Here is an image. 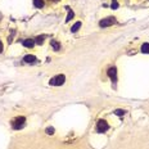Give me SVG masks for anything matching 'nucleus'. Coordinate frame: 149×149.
Here are the masks:
<instances>
[{
	"label": "nucleus",
	"instance_id": "9b49d317",
	"mask_svg": "<svg viewBox=\"0 0 149 149\" xmlns=\"http://www.w3.org/2000/svg\"><path fill=\"white\" fill-rule=\"evenodd\" d=\"M50 44H52V48L54 49V50H59V49H61V45H59V42H58V41H54V40H53Z\"/></svg>",
	"mask_w": 149,
	"mask_h": 149
},
{
	"label": "nucleus",
	"instance_id": "39448f33",
	"mask_svg": "<svg viewBox=\"0 0 149 149\" xmlns=\"http://www.w3.org/2000/svg\"><path fill=\"white\" fill-rule=\"evenodd\" d=\"M107 74H108V77L112 80V82L113 84L117 82V68L116 67H111L109 70H108Z\"/></svg>",
	"mask_w": 149,
	"mask_h": 149
},
{
	"label": "nucleus",
	"instance_id": "7ed1b4c3",
	"mask_svg": "<svg viewBox=\"0 0 149 149\" xmlns=\"http://www.w3.org/2000/svg\"><path fill=\"white\" fill-rule=\"evenodd\" d=\"M108 129H109V126H108L107 121H104V120L98 121V123H97V131L98 132H105Z\"/></svg>",
	"mask_w": 149,
	"mask_h": 149
},
{
	"label": "nucleus",
	"instance_id": "4468645a",
	"mask_svg": "<svg viewBox=\"0 0 149 149\" xmlns=\"http://www.w3.org/2000/svg\"><path fill=\"white\" fill-rule=\"evenodd\" d=\"M73 14H74V13H73V12H72V10H70V12H68V17H67V19H66V21H67V22H68V21H71V19H72Z\"/></svg>",
	"mask_w": 149,
	"mask_h": 149
},
{
	"label": "nucleus",
	"instance_id": "ddd939ff",
	"mask_svg": "<svg viewBox=\"0 0 149 149\" xmlns=\"http://www.w3.org/2000/svg\"><path fill=\"white\" fill-rule=\"evenodd\" d=\"M114 113L117 114V116H120V117H122L123 114H125V111H122V109H117V111H114Z\"/></svg>",
	"mask_w": 149,
	"mask_h": 149
},
{
	"label": "nucleus",
	"instance_id": "f257e3e1",
	"mask_svg": "<svg viewBox=\"0 0 149 149\" xmlns=\"http://www.w3.org/2000/svg\"><path fill=\"white\" fill-rule=\"evenodd\" d=\"M24 123H26V118L23 116L15 117L14 120H12V129L13 130H21L24 127Z\"/></svg>",
	"mask_w": 149,
	"mask_h": 149
},
{
	"label": "nucleus",
	"instance_id": "0eeeda50",
	"mask_svg": "<svg viewBox=\"0 0 149 149\" xmlns=\"http://www.w3.org/2000/svg\"><path fill=\"white\" fill-rule=\"evenodd\" d=\"M23 62H26V63H35L36 58L33 57V55H26V57L23 58Z\"/></svg>",
	"mask_w": 149,
	"mask_h": 149
},
{
	"label": "nucleus",
	"instance_id": "1a4fd4ad",
	"mask_svg": "<svg viewBox=\"0 0 149 149\" xmlns=\"http://www.w3.org/2000/svg\"><path fill=\"white\" fill-rule=\"evenodd\" d=\"M141 52L144 54H149V42H145V44L141 45Z\"/></svg>",
	"mask_w": 149,
	"mask_h": 149
},
{
	"label": "nucleus",
	"instance_id": "423d86ee",
	"mask_svg": "<svg viewBox=\"0 0 149 149\" xmlns=\"http://www.w3.org/2000/svg\"><path fill=\"white\" fill-rule=\"evenodd\" d=\"M22 44H23L24 48H33L36 42H35V40H32V39H26L22 41Z\"/></svg>",
	"mask_w": 149,
	"mask_h": 149
},
{
	"label": "nucleus",
	"instance_id": "f03ea898",
	"mask_svg": "<svg viewBox=\"0 0 149 149\" xmlns=\"http://www.w3.org/2000/svg\"><path fill=\"white\" fill-rule=\"evenodd\" d=\"M64 81H66V76L64 74H57L55 77H53V79L50 80V85L52 86H61V85H63Z\"/></svg>",
	"mask_w": 149,
	"mask_h": 149
},
{
	"label": "nucleus",
	"instance_id": "dca6fc26",
	"mask_svg": "<svg viewBox=\"0 0 149 149\" xmlns=\"http://www.w3.org/2000/svg\"><path fill=\"white\" fill-rule=\"evenodd\" d=\"M117 8H118V4H117V1L114 0L113 4H112V9H117Z\"/></svg>",
	"mask_w": 149,
	"mask_h": 149
},
{
	"label": "nucleus",
	"instance_id": "f8f14e48",
	"mask_svg": "<svg viewBox=\"0 0 149 149\" xmlns=\"http://www.w3.org/2000/svg\"><path fill=\"white\" fill-rule=\"evenodd\" d=\"M44 39H45V36H44V35H40V36H37V37H36L35 42H36V44H39V45H40L42 41H44Z\"/></svg>",
	"mask_w": 149,
	"mask_h": 149
},
{
	"label": "nucleus",
	"instance_id": "2eb2a0df",
	"mask_svg": "<svg viewBox=\"0 0 149 149\" xmlns=\"http://www.w3.org/2000/svg\"><path fill=\"white\" fill-rule=\"evenodd\" d=\"M46 134H49V135L54 134V129H53V127H48V129H46Z\"/></svg>",
	"mask_w": 149,
	"mask_h": 149
},
{
	"label": "nucleus",
	"instance_id": "f3484780",
	"mask_svg": "<svg viewBox=\"0 0 149 149\" xmlns=\"http://www.w3.org/2000/svg\"><path fill=\"white\" fill-rule=\"evenodd\" d=\"M1 52H3V42L0 41V53H1Z\"/></svg>",
	"mask_w": 149,
	"mask_h": 149
},
{
	"label": "nucleus",
	"instance_id": "a211bd4d",
	"mask_svg": "<svg viewBox=\"0 0 149 149\" xmlns=\"http://www.w3.org/2000/svg\"><path fill=\"white\" fill-rule=\"evenodd\" d=\"M50 1H59V0H50Z\"/></svg>",
	"mask_w": 149,
	"mask_h": 149
},
{
	"label": "nucleus",
	"instance_id": "6e6552de",
	"mask_svg": "<svg viewBox=\"0 0 149 149\" xmlns=\"http://www.w3.org/2000/svg\"><path fill=\"white\" fill-rule=\"evenodd\" d=\"M44 0H33V5H35L36 8H42L44 7Z\"/></svg>",
	"mask_w": 149,
	"mask_h": 149
},
{
	"label": "nucleus",
	"instance_id": "20e7f679",
	"mask_svg": "<svg viewBox=\"0 0 149 149\" xmlns=\"http://www.w3.org/2000/svg\"><path fill=\"white\" fill-rule=\"evenodd\" d=\"M113 23H117L116 18H114V17H108V18L102 19L100 22H99V26H100V27H108V26H112Z\"/></svg>",
	"mask_w": 149,
	"mask_h": 149
},
{
	"label": "nucleus",
	"instance_id": "9d476101",
	"mask_svg": "<svg viewBox=\"0 0 149 149\" xmlns=\"http://www.w3.org/2000/svg\"><path fill=\"white\" fill-rule=\"evenodd\" d=\"M80 27H81V22H76L72 26V29H71V31H72V32H77V31L80 30Z\"/></svg>",
	"mask_w": 149,
	"mask_h": 149
}]
</instances>
